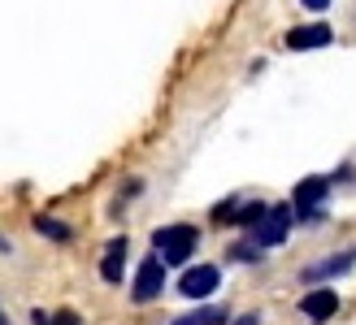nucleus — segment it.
Segmentation results:
<instances>
[{"instance_id":"1","label":"nucleus","mask_w":356,"mask_h":325,"mask_svg":"<svg viewBox=\"0 0 356 325\" xmlns=\"http://www.w3.org/2000/svg\"><path fill=\"white\" fill-rule=\"evenodd\" d=\"M195 239H200V230L195 226H161L152 234V247L161 251V265H183L191 251H195Z\"/></svg>"},{"instance_id":"2","label":"nucleus","mask_w":356,"mask_h":325,"mask_svg":"<svg viewBox=\"0 0 356 325\" xmlns=\"http://www.w3.org/2000/svg\"><path fill=\"white\" fill-rule=\"evenodd\" d=\"M287 230H291V208L287 204H265V212L252 222V243L257 247H278L282 239H287Z\"/></svg>"},{"instance_id":"3","label":"nucleus","mask_w":356,"mask_h":325,"mask_svg":"<svg viewBox=\"0 0 356 325\" xmlns=\"http://www.w3.org/2000/svg\"><path fill=\"white\" fill-rule=\"evenodd\" d=\"M222 286V269L218 265H191L183 269V278H178V295L183 299H204Z\"/></svg>"},{"instance_id":"4","label":"nucleus","mask_w":356,"mask_h":325,"mask_svg":"<svg viewBox=\"0 0 356 325\" xmlns=\"http://www.w3.org/2000/svg\"><path fill=\"white\" fill-rule=\"evenodd\" d=\"M326 191H330L326 178H305V183L291 191V212H300L305 222H317V217H322V204H326Z\"/></svg>"},{"instance_id":"5","label":"nucleus","mask_w":356,"mask_h":325,"mask_svg":"<svg viewBox=\"0 0 356 325\" xmlns=\"http://www.w3.org/2000/svg\"><path fill=\"white\" fill-rule=\"evenodd\" d=\"M161 286H165V265H161V256H148L144 265H139V274H135L131 299H135V303H148V299L161 295Z\"/></svg>"},{"instance_id":"6","label":"nucleus","mask_w":356,"mask_h":325,"mask_svg":"<svg viewBox=\"0 0 356 325\" xmlns=\"http://www.w3.org/2000/svg\"><path fill=\"white\" fill-rule=\"evenodd\" d=\"M334 40V31L326 22H309V26H291L287 35H282V44H287L291 52H313V48H326Z\"/></svg>"},{"instance_id":"7","label":"nucleus","mask_w":356,"mask_h":325,"mask_svg":"<svg viewBox=\"0 0 356 325\" xmlns=\"http://www.w3.org/2000/svg\"><path fill=\"white\" fill-rule=\"evenodd\" d=\"M300 312H305L309 321H330L334 312H339V295H334L330 286H317V291H309L305 299H300Z\"/></svg>"},{"instance_id":"8","label":"nucleus","mask_w":356,"mask_h":325,"mask_svg":"<svg viewBox=\"0 0 356 325\" xmlns=\"http://www.w3.org/2000/svg\"><path fill=\"white\" fill-rule=\"evenodd\" d=\"M122 269H127V239H113L109 247H104V256H100V278L109 286H118Z\"/></svg>"},{"instance_id":"9","label":"nucleus","mask_w":356,"mask_h":325,"mask_svg":"<svg viewBox=\"0 0 356 325\" xmlns=\"http://www.w3.org/2000/svg\"><path fill=\"white\" fill-rule=\"evenodd\" d=\"M356 265V251H339V256H330V260H317L305 269V282H326L334 274H348V269Z\"/></svg>"},{"instance_id":"10","label":"nucleus","mask_w":356,"mask_h":325,"mask_svg":"<svg viewBox=\"0 0 356 325\" xmlns=\"http://www.w3.org/2000/svg\"><path fill=\"white\" fill-rule=\"evenodd\" d=\"M222 321H226V308H195V312L174 317L170 325H222Z\"/></svg>"},{"instance_id":"11","label":"nucleus","mask_w":356,"mask_h":325,"mask_svg":"<svg viewBox=\"0 0 356 325\" xmlns=\"http://www.w3.org/2000/svg\"><path fill=\"white\" fill-rule=\"evenodd\" d=\"M35 230L44 234V239H57V243H70V226L57 222V217H35Z\"/></svg>"},{"instance_id":"12","label":"nucleus","mask_w":356,"mask_h":325,"mask_svg":"<svg viewBox=\"0 0 356 325\" xmlns=\"http://www.w3.org/2000/svg\"><path fill=\"white\" fill-rule=\"evenodd\" d=\"M230 256H235V260H261V251H257V247H243V243H239V247H230Z\"/></svg>"},{"instance_id":"13","label":"nucleus","mask_w":356,"mask_h":325,"mask_svg":"<svg viewBox=\"0 0 356 325\" xmlns=\"http://www.w3.org/2000/svg\"><path fill=\"white\" fill-rule=\"evenodd\" d=\"M52 325H79V317L74 312H57V317H48Z\"/></svg>"},{"instance_id":"14","label":"nucleus","mask_w":356,"mask_h":325,"mask_svg":"<svg viewBox=\"0 0 356 325\" xmlns=\"http://www.w3.org/2000/svg\"><path fill=\"white\" fill-rule=\"evenodd\" d=\"M300 5H305V9H313V13H322V9L330 5V0H300Z\"/></svg>"},{"instance_id":"15","label":"nucleus","mask_w":356,"mask_h":325,"mask_svg":"<svg viewBox=\"0 0 356 325\" xmlns=\"http://www.w3.org/2000/svg\"><path fill=\"white\" fill-rule=\"evenodd\" d=\"M0 325H5V321H0Z\"/></svg>"}]
</instances>
